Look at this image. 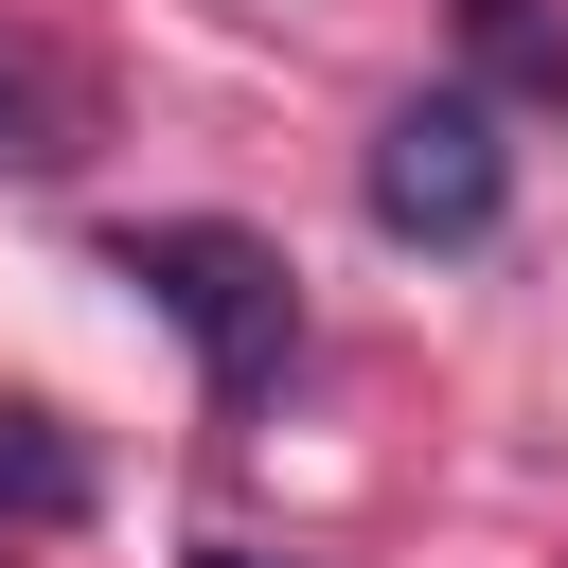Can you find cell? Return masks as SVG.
I'll use <instances>...</instances> for the list:
<instances>
[{
    "label": "cell",
    "mask_w": 568,
    "mask_h": 568,
    "mask_svg": "<svg viewBox=\"0 0 568 568\" xmlns=\"http://www.w3.org/2000/svg\"><path fill=\"white\" fill-rule=\"evenodd\" d=\"M0 515H18V532H71V515H89V462L53 444V408H0Z\"/></svg>",
    "instance_id": "4"
},
{
    "label": "cell",
    "mask_w": 568,
    "mask_h": 568,
    "mask_svg": "<svg viewBox=\"0 0 568 568\" xmlns=\"http://www.w3.org/2000/svg\"><path fill=\"white\" fill-rule=\"evenodd\" d=\"M462 36H479V71H497V89L568 106V18H550V0H462Z\"/></svg>",
    "instance_id": "5"
},
{
    "label": "cell",
    "mask_w": 568,
    "mask_h": 568,
    "mask_svg": "<svg viewBox=\"0 0 568 568\" xmlns=\"http://www.w3.org/2000/svg\"><path fill=\"white\" fill-rule=\"evenodd\" d=\"M106 266L195 337L213 408H266V390H284V355H302V284H284V248H266V231H231V213H160V231H124Z\"/></svg>",
    "instance_id": "1"
},
{
    "label": "cell",
    "mask_w": 568,
    "mask_h": 568,
    "mask_svg": "<svg viewBox=\"0 0 568 568\" xmlns=\"http://www.w3.org/2000/svg\"><path fill=\"white\" fill-rule=\"evenodd\" d=\"M355 195H373L390 248H497V213H515V142H497L479 89H408V106L373 124Z\"/></svg>",
    "instance_id": "2"
},
{
    "label": "cell",
    "mask_w": 568,
    "mask_h": 568,
    "mask_svg": "<svg viewBox=\"0 0 568 568\" xmlns=\"http://www.w3.org/2000/svg\"><path fill=\"white\" fill-rule=\"evenodd\" d=\"M195 568H302V550H248V532H213V550H195Z\"/></svg>",
    "instance_id": "6"
},
{
    "label": "cell",
    "mask_w": 568,
    "mask_h": 568,
    "mask_svg": "<svg viewBox=\"0 0 568 568\" xmlns=\"http://www.w3.org/2000/svg\"><path fill=\"white\" fill-rule=\"evenodd\" d=\"M71 160H89V89L36 36H0V178H71Z\"/></svg>",
    "instance_id": "3"
}]
</instances>
